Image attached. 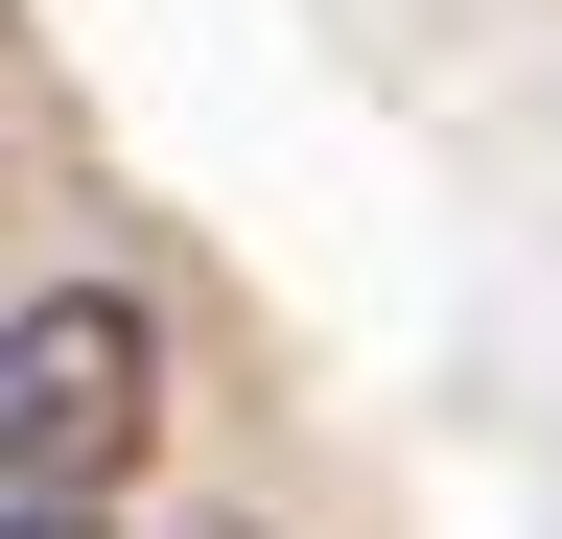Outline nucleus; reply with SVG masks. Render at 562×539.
<instances>
[{
	"label": "nucleus",
	"mask_w": 562,
	"mask_h": 539,
	"mask_svg": "<svg viewBox=\"0 0 562 539\" xmlns=\"http://www.w3.org/2000/svg\"><path fill=\"white\" fill-rule=\"evenodd\" d=\"M165 446V305L140 282H24L0 305V539H117Z\"/></svg>",
	"instance_id": "nucleus-1"
}]
</instances>
